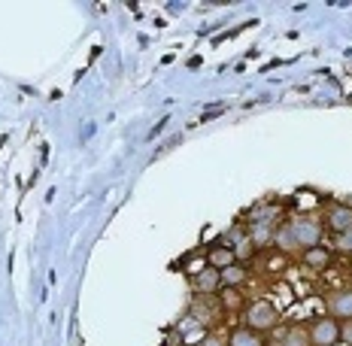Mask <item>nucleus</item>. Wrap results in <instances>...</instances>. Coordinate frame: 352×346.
I'll return each mask as SVG.
<instances>
[{
  "mask_svg": "<svg viewBox=\"0 0 352 346\" xmlns=\"http://www.w3.org/2000/svg\"><path fill=\"white\" fill-rule=\"evenodd\" d=\"M237 264L234 258V249H231L228 243H216L213 249L207 252V267H216V271H225V267Z\"/></svg>",
  "mask_w": 352,
  "mask_h": 346,
  "instance_id": "obj_5",
  "label": "nucleus"
},
{
  "mask_svg": "<svg viewBox=\"0 0 352 346\" xmlns=\"http://www.w3.org/2000/svg\"><path fill=\"white\" fill-rule=\"evenodd\" d=\"M249 240H252L255 246H258V243H267V240H271V225H267V222H258L255 228H252Z\"/></svg>",
  "mask_w": 352,
  "mask_h": 346,
  "instance_id": "obj_12",
  "label": "nucleus"
},
{
  "mask_svg": "<svg viewBox=\"0 0 352 346\" xmlns=\"http://www.w3.org/2000/svg\"><path fill=\"white\" fill-rule=\"evenodd\" d=\"M219 273H222V286H228V288H237L246 282V267H240V264H231Z\"/></svg>",
  "mask_w": 352,
  "mask_h": 346,
  "instance_id": "obj_10",
  "label": "nucleus"
},
{
  "mask_svg": "<svg viewBox=\"0 0 352 346\" xmlns=\"http://www.w3.org/2000/svg\"><path fill=\"white\" fill-rule=\"evenodd\" d=\"M328 307H331V319H352V288L349 292H337L334 298L328 301Z\"/></svg>",
  "mask_w": 352,
  "mask_h": 346,
  "instance_id": "obj_6",
  "label": "nucleus"
},
{
  "mask_svg": "<svg viewBox=\"0 0 352 346\" xmlns=\"http://www.w3.org/2000/svg\"><path fill=\"white\" fill-rule=\"evenodd\" d=\"M273 325H277V307L273 304H267V301L249 304V310H246V328L262 334L264 328H273Z\"/></svg>",
  "mask_w": 352,
  "mask_h": 346,
  "instance_id": "obj_1",
  "label": "nucleus"
},
{
  "mask_svg": "<svg viewBox=\"0 0 352 346\" xmlns=\"http://www.w3.org/2000/svg\"><path fill=\"white\" fill-rule=\"evenodd\" d=\"M288 231H292L294 246H304V249L319 246V240H322V225L313 222V219H294V222L288 225Z\"/></svg>",
  "mask_w": 352,
  "mask_h": 346,
  "instance_id": "obj_2",
  "label": "nucleus"
},
{
  "mask_svg": "<svg viewBox=\"0 0 352 346\" xmlns=\"http://www.w3.org/2000/svg\"><path fill=\"white\" fill-rule=\"evenodd\" d=\"M337 246H340L343 252H352V228L343 231V234H337Z\"/></svg>",
  "mask_w": 352,
  "mask_h": 346,
  "instance_id": "obj_14",
  "label": "nucleus"
},
{
  "mask_svg": "<svg viewBox=\"0 0 352 346\" xmlns=\"http://www.w3.org/2000/svg\"><path fill=\"white\" fill-rule=\"evenodd\" d=\"M277 346H304V337H301L298 331H292V334H286V341H279Z\"/></svg>",
  "mask_w": 352,
  "mask_h": 346,
  "instance_id": "obj_15",
  "label": "nucleus"
},
{
  "mask_svg": "<svg viewBox=\"0 0 352 346\" xmlns=\"http://www.w3.org/2000/svg\"><path fill=\"white\" fill-rule=\"evenodd\" d=\"M340 341V322L325 316V319H316L310 328V343L313 346H334Z\"/></svg>",
  "mask_w": 352,
  "mask_h": 346,
  "instance_id": "obj_3",
  "label": "nucleus"
},
{
  "mask_svg": "<svg viewBox=\"0 0 352 346\" xmlns=\"http://www.w3.org/2000/svg\"><path fill=\"white\" fill-rule=\"evenodd\" d=\"M231 249H234V258H237V261H240V258H252V252H255V243H252L249 237H240L234 246H231Z\"/></svg>",
  "mask_w": 352,
  "mask_h": 346,
  "instance_id": "obj_11",
  "label": "nucleus"
},
{
  "mask_svg": "<svg viewBox=\"0 0 352 346\" xmlns=\"http://www.w3.org/2000/svg\"><path fill=\"white\" fill-rule=\"evenodd\" d=\"M228 346H264V337L258 334V331H252V328H234L231 331V337H228Z\"/></svg>",
  "mask_w": 352,
  "mask_h": 346,
  "instance_id": "obj_8",
  "label": "nucleus"
},
{
  "mask_svg": "<svg viewBox=\"0 0 352 346\" xmlns=\"http://www.w3.org/2000/svg\"><path fill=\"white\" fill-rule=\"evenodd\" d=\"M328 225L334 234H343V231L352 228V207H334L328 213Z\"/></svg>",
  "mask_w": 352,
  "mask_h": 346,
  "instance_id": "obj_9",
  "label": "nucleus"
},
{
  "mask_svg": "<svg viewBox=\"0 0 352 346\" xmlns=\"http://www.w3.org/2000/svg\"><path fill=\"white\" fill-rule=\"evenodd\" d=\"M222 288V273L216 267H203V271L194 273V292L201 295H213Z\"/></svg>",
  "mask_w": 352,
  "mask_h": 346,
  "instance_id": "obj_4",
  "label": "nucleus"
},
{
  "mask_svg": "<svg viewBox=\"0 0 352 346\" xmlns=\"http://www.w3.org/2000/svg\"><path fill=\"white\" fill-rule=\"evenodd\" d=\"M340 337H347V341L352 343V322L347 325V328H340Z\"/></svg>",
  "mask_w": 352,
  "mask_h": 346,
  "instance_id": "obj_18",
  "label": "nucleus"
},
{
  "mask_svg": "<svg viewBox=\"0 0 352 346\" xmlns=\"http://www.w3.org/2000/svg\"><path fill=\"white\" fill-rule=\"evenodd\" d=\"M222 301H225V307H231V310H234V307H240V295H237L234 292V288H228V286H222Z\"/></svg>",
  "mask_w": 352,
  "mask_h": 346,
  "instance_id": "obj_13",
  "label": "nucleus"
},
{
  "mask_svg": "<svg viewBox=\"0 0 352 346\" xmlns=\"http://www.w3.org/2000/svg\"><path fill=\"white\" fill-rule=\"evenodd\" d=\"M201 346H225V343L219 341V337H203V341H201Z\"/></svg>",
  "mask_w": 352,
  "mask_h": 346,
  "instance_id": "obj_17",
  "label": "nucleus"
},
{
  "mask_svg": "<svg viewBox=\"0 0 352 346\" xmlns=\"http://www.w3.org/2000/svg\"><path fill=\"white\" fill-rule=\"evenodd\" d=\"M304 264L310 271H325L331 264V252L325 246H310V249H304Z\"/></svg>",
  "mask_w": 352,
  "mask_h": 346,
  "instance_id": "obj_7",
  "label": "nucleus"
},
{
  "mask_svg": "<svg viewBox=\"0 0 352 346\" xmlns=\"http://www.w3.org/2000/svg\"><path fill=\"white\" fill-rule=\"evenodd\" d=\"M279 243L286 246V249H294V240H292V231H288V225L283 231H279Z\"/></svg>",
  "mask_w": 352,
  "mask_h": 346,
  "instance_id": "obj_16",
  "label": "nucleus"
}]
</instances>
